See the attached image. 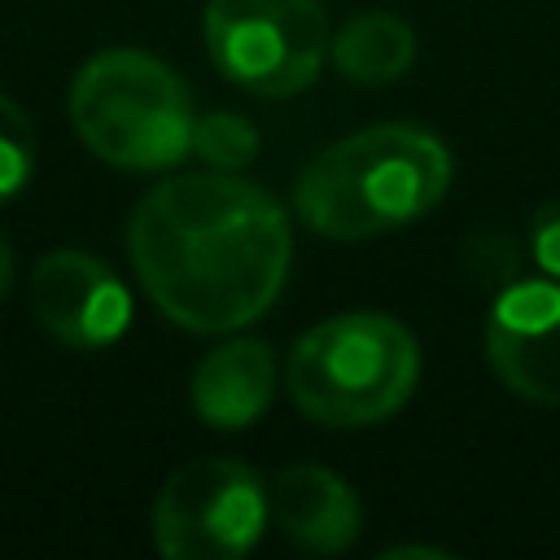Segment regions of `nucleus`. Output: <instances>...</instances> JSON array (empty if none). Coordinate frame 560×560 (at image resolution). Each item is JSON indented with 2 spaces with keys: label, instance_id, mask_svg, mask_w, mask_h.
Masks as SVG:
<instances>
[{
  "label": "nucleus",
  "instance_id": "39448f33",
  "mask_svg": "<svg viewBox=\"0 0 560 560\" xmlns=\"http://www.w3.org/2000/svg\"><path fill=\"white\" fill-rule=\"evenodd\" d=\"M201 35L214 70L254 96L302 92L332 39L319 0H206Z\"/></svg>",
  "mask_w": 560,
  "mask_h": 560
},
{
  "label": "nucleus",
  "instance_id": "ddd939ff",
  "mask_svg": "<svg viewBox=\"0 0 560 560\" xmlns=\"http://www.w3.org/2000/svg\"><path fill=\"white\" fill-rule=\"evenodd\" d=\"M35 175V127L31 118L0 96V206L13 201Z\"/></svg>",
  "mask_w": 560,
  "mask_h": 560
},
{
  "label": "nucleus",
  "instance_id": "0eeeda50",
  "mask_svg": "<svg viewBox=\"0 0 560 560\" xmlns=\"http://www.w3.org/2000/svg\"><path fill=\"white\" fill-rule=\"evenodd\" d=\"M486 363L525 402H560V280H512L486 315Z\"/></svg>",
  "mask_w": 560,
  "mask_h": 560
},
{
  "label": "nucleus",
  "instance_id": "f257e3e1",
  "mask_svg": "<svg viewBox=\"0 0 560 560\" xmlns=\"http://www.w3.org/2000/svg\"><path fill=\"white\" fill-rule=\"evenodd\" d=\"M127 254L149 302L188 332H232L267 315L293 262L280 201L236 171L153 184L127 219Z\"/></svg>",
  "mask_w": 560,
  "mask_h": 560
},
{
  "label": "nucleus",
  "instance_id": "20e7f679",
  "mask_svg": "<svg viewBox=\"0 0 560 560\" xmlns=\"http://www.w3.org/2000/svg\"><path fill=\"white\" fill-rule=\"evenodd\" d=\"M70 122L79 140L127 171H166L192 153L188 83L140 48H105L88 57L70 83Z\"/></svg>",
  "mask_w": 560,
  "mask_h": 560
},
{
  "label": "nucleus",
  "instance_id": "4468645a",
  "mask_svg": "<svg viewBox=\"0 0 560 560\" xmlns=\"http://www.w3.org/2000/svg\"><path fill=\"white\" fill-rule=\"evenodd\" d=\"M529 254H534L542 276L560 280V197H551L547 206L534 210V219H529Z\"/></svg>",
  "mask_w": 560,
  "mask_h": 560
},
{
  "label": "nucleus",
  "instance_id": "9b49d317",
  "mask_svg": "<svg viewBox=\"0 0 560 560\" xmlns=\"http://www.w3.org/2000/svg\"><path fill=\"white\" fill-rule=\"evenodd\" d=\"M332 66L350 79V83H394L411 70L416 61V31L385 9H368L359 18H350L332 39H328Z\"/></svg>",
  "mask_w": 560,
  "mask_h": 560
},
{
  "label": "nucleus",
  "instance_id": "7ed1b4c3",
  "mask_svg": "<svg viewBox=\"0 0 560 560\" xmlns=\"http://www.w3.org/2000/svg\"><path fill=\"white\" fill-rule=\"evenodd\" d=\"M420 381V346L381 311H346L306 328L284 363L293 402L328 429H363L394 416Z\"/></svg>",
  "mask_w": 560,
  "mask_h": 560
},
{
  "label": "nucleus",
  "instance_id": "f03ea898",
  "mask_svg": "<svg viewBox=\"0 0 560 560\" xmlns=\"http://www.w3.org/2000/svg\"><path fill=\"white\" fill-rule=\"evenodd\" d=\"M446 144L416 122H376L319 149L293 179L298 219L328 241H368L429 214L451 188Z\"/></svg>",
  "mask_w": 560,
  "mask_h": 560
},
{
  "label": "nucleus",
  "instance_id": "423d86ee",
  "mask_svg": "<svg viewBox=\"0 0 560 560\" xmlns=\"http://www.w3.org/2000/svg\"><path fill=\"white\" fill-rule=\"evenodd\" d=\"M267 486L241 459L179 464L153 499V542L171 560H236L267 529Z\"/></svg>",
  "mask_w": 560,
  "mask_h": 560
},
{
  "label": "nucleus",
  "instance_id": "6e6552de",
  "mask_svg": "<svg viewBox=\"0 0 560 560\" xmlns=\"http://www.w3.org/2000/svg\"><path fill=\"white\" fill-rule=\"evenodd\" d=\"M39 328L70 350H105L131 324V293L109 262L83 249H52L31 271Z\"/></svg>",
  "mask_w": 560,
  "mask_h": 560
},
{
  "label": "nucleus",
  "instance_id": "dca6fc26",
  "mask_svg": "<svg viewBox=\"0 0 560 560\" xmlns=\"http://www.w3.org/2000/svg\"><path fill=\"white\" fill-rule=\"evenodd\" d=\"M381 556L394 560V556H446V551H438V547H385Z\"/></svg>",
  "mask_w": 560,
  "mask_h": 560
},
{
  "label": "nucleus",
  "instance_id": "9d476101",
  "mask_svg": "<svg viewBox=\"0 0 560 560\" xmlns=\"http://www.w3.org/2000/svg\"><path fill=\"white\" fill-rule=\"evenodd\" d=\"M192 411L210 429H249L276 398V354L258 337L214 346L192 372Z\"/></svg>",
  "mask_w": 560,
  "mask_h": 560
},
{
  "label": "nucleus",
  "instance_id": "f8f14e48",
  "mask_svg": "<svg viewBox=\"0 0 560 560\" xmlns=\"http://www.w3.org/2000/svg\"><path fill=\"white\" fill-rule=\"evenodd\" d=\"M192 153L210 171H245L258 158V131L249 118L214 109V114L192 122Z\"/></svg>",
  "mask_w": 560,
  "mask_h": 560
},
{
  "label": "nucleus",
  "instance_id": "1a4fd4ad",
  "mask_svg": "<svg viewBox=\"0 0 560 560\" xmlns=\"http://www.w3.org/2000/svg\"><path fill=\"white\" fill-rule=\"evenodd\" d=\"M267 512L280 534L315 556H337L359 538L363 508L350 481L319 464H289L267 486Z\"/></svg>",
  "mask_w": 560,
  "mask_h": 560
},
{
  "label": "nucleus",
  "instance_id": "2eb2a0df",
  "mask_svg": "<svg viewBox=\"0 0 560 560\" xmlns=\"http://www.w3.org/2000/svg\"><path fill=\"white\" fill-rule=\"evenodd\" d=\"M9 284H13V249L0 236V293H9Z\"/></svg>",
  "mask_w": 560,
  "mask_h": 560
}]
</instances>
